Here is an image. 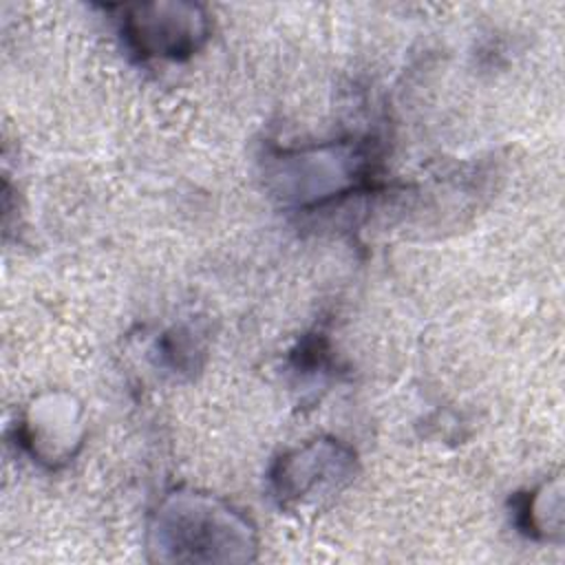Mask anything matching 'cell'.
I'll use <instances>...</instances> for the list:
<instances>
[{
  "label": "cell",
  "instance_id": "obj_1",
  "mask_svg": "<svg viewBox=\"0 0 565 565\" xmlns=\"http://www.w3.org/2000/svg\"><path fill=\"white\" fill-rule=\"evenodd\" d=\"M256 545V532L238 510L201 492L168 494L148 527V550L163 563H245Z\"/></svg>",
  "mask_w": 565,
  "mask_h": 565
},
{
  "label": "cell",
  "instance_id": "obj_3",
  "mask_svg": "<svg viewBox=\"0 0 565 565\" xmlns=\"http://www.w3.org/2000/svg\"><path fill=\"white\" fill-rule=\"evenodd\" d=\"M124 33L141 57L181 60L207 40L210 22L192 2H148L126 9Z\"/></svg>",
  "mask_w": 565,
  "mask_h": 565
},
{
  "label": "cell",
  "instance_id": "obj_2",
  "mask_svg": "<svg viewBox=\"0 0 565 565\" xmlns=\"http://www.w3.org/2000/svg\"><path fill=\"white\" fill-rule=\"evenodd\" d=\"M369 174V154L358 143H327L282 152L271 168V183L287 203L309 207L358 188Z\"/></svg>",
  "mask_w": 565,
  "mask_h": 565
},
{
  "label": "cell",
  "instance_id": "obj_6",
  "mask_svg": "<svg viewBox=\"0 0 565 565\" xmlns=\"http://www.w3.org/2000/svg\"><path fill=\"white\" fill-rule=\"evenodd\" d=\"M563 492H561V481L545 483L536 492H532L523 505V516H525V530L552 539L554 534H561V521H563Z\"/></svg>",
  "mask_w": 565,
  "mask_h": 565
},
{
  "label": "cell",
  "instance_id": "obj_5",
  "mask_svg": "<svg viewBox=\"0 0 565 565\" xmlns=\"http://www.w3.org/2000/svg\"><path fill=\"white\" fill-rule=\"evenodd\" d=\"M24 444L44 463L57 466L68 461L84 439L82 406L66 393L38 397L22 424Z\"/></svg>",
  "mask_w": 565,
  "mask_h": 565
},
{
  "label": "cell",
  "instance_id": "obj_4",
  "mask_svg": "<svg viewBox=\"0 0 565 565\" xmlns=\"http://www.w3.org/2000/svg\"><path fill=\"white\" fill-rule=\"evenodd\" d=\"M353 452L333 441L316 439L285 455L274 475V490L280 503H313L344 488L353 479Z\"/></svg>",
  "mask_w": 565,
  "mask_h": 565
}]
</instances>
